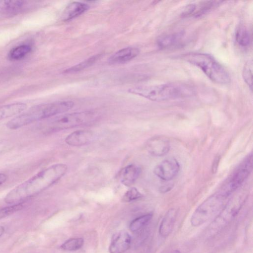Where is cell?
Here are the masks:
<instances>
[{
	"instance_id": "8fae6325",
	"label": "cell",
	"mask_w": 253,
	"mask_h": 253,
	"mask_svg": "<svg viewBox=\"0 0 253 253\" xmlns=\"http://www.w3.org/2000/svg\"><path fill=\"white\" fill-rule=\"evenodd\" d=\"M130 236L126 231H119L112 237L109 252L110 253H124L130 248Z\"/></svg>"
},
{
	"instance_id": "4316f807",
	"label": "cell",
	"mask_w": 253,
	"mask_h": 253,
	"mask_svg": "<svg viewBox=\"0 0 253 253\" xmlns=\"http://www.w3.org/2000/svg\"><path fill=\"white\" fill-rule=\"evenodd\" d=\"M142 195L135 187L129 188L122 198L124 202H130L141 198Z\"/></svg>"
},
{
	"instance_id": "ac0fdd59",
	"label": "cell",
	"mask_w": 253,
	"mask_h": 253,
	"mask_svg": "<svg viewBox=\"0 0 253 253\" xmlns=\"http://www.w3.org/2000/svg\"><path fill=\"white\" fill-rule=\"evenodd\" d=\"M26 1L23 0H0V13L5 15H14L25 8Z\"/></svg>"
},
{
	"instance_id": "d4e9b609",
	"label": "cell",
	"mask_w": 253,
	"mask_h": 253,
	"mask_svg": "<svg viewBox=\"0 0 253 253\" xmlns=\"http://www.w3.org/2000/svg\"><path fill=\"white\" fill-rule=\"evenodd\" d=\"M84 241L81 238H71L65 242L61 248L68 251H77L82 247Z\"/></svg>"
},
{
	"instance_id": "44dd1931",
	"label": "cell",
	"mask_w": 253,
	"mask_h": 253,
	"mask_svg": "<svg viewBox=\"0 0 253 253\" xmlns=\"http://www.w3.org/2000/svg\"><path fill=\"white\" fill-rule=\"evenodd\" d=\"M32 47L29 44H21L11 49L8 54V59L11 60H18L24 58L31 50Z\"/></svg>"
},
{
	"instance_id": "7402d4cb",
	"label": "cell",
	"mask_w": 253,
	"mask_h": 253,
	"mask_svg": "<svg viewBox=\"0 0 253 253\" xmlns=\"http://www.w3.org/2000/svg\"><path fill=\"white\" fill-rule=\"evenodd\" d=\"M101 54H98L90 57L81 63L68 68L64 71V73L66 74L74 73L84 70L92 65L101 56Z\"/></svg>"
},
{
	"instance_id": "3957f363",
	"label": "cell",
	"mask_w": 253,
	"mask_h": 253,
	"mask_svg": "<svg viewBox=\"0 0 253 253\" xmlns=\"http://www.w3.org/2000/svg\"><path fill=\"white\" fill-rule=\"evenodd\" d=\"M128 91L153 101H162L188 96L194 93L191 86L180 83L139 85L129 88Z\"/></svg>"
},
{
	"instance_id": "9c48e42d",
	"label": "cell",
	"mask_w": 253,
	"mask_h": 253,
	"mask_svg": "<svg viewBox=\"0 0 253 253\" xmlns=\"http://www.w3.org/2000/svg\"><path fill=\"white\" fill-rule=\"evenodd\" d=\"M179 169L178 161L171 158L165 159L158 164L154 169V173L160 179L168 181L174 178Z\"/></svg>"
},
{
	"instance_id": "f546056e",
	"label": "cell",
	"mask_w": 253,
	"mask_h": 253,
	"mask_svg": "<svg viewBox=\"0 0 253 253\" xmlns=\"http://www.w3.org/2000/svg\"><path fill=\"white\" fill-rule=\"evenodd\" d=\"M4 232V228L3 226H0V237L3 234Z\"/></svg>"
},
{
	"instance_id": "6da1fadb",
	"label": "cell",
	"mask_w": 253,
	"mask_h": 253,
	"mask_svg": "<svg viewBox=\"0 0 253 253\" xmlns=\"http://www.w3.org/2000/svg\"><path fill=\"white\" fill-rule=\"evenodd\" d=\"M67 169V166L61 163L45 168L11 190L5 197V202L18 204L37 195L58 181Z\"/></svg>"
},
{
	"instance_id": "2e32d148",
	"label": "cell",
	"mask_w": 253,
	"mask_h": 253,
	"mask_svg": "<svg viewBox=\"0 0 253 253\" xmlns=\"http://www.w3.org/2000/svg\"><path fill=\"white\" fill-rule=\"evenodd\" d=\"M89 7L86 3L73 1L68 4L64 9L62 19L65 21L72 20L82 14L89 8Z\"/></svg>"
},
{
	"instance_id": "7a4b0ae2",
	"label": "cell",
	"mask_w": 253,
	"mask_h": 253,
	"mask_svg": "<svg viewBox=\"0 0 253 253\" xmlns=\"http://www.w3.org/2000/svg\"><path fill=\"white\" fill-rule=\"evenodd\" d=\"M74 103L71 101H59L42 104L31 108L8 122L7 127L16 129L35 122L66 112L71 109Z\"/></svg>"
},
{
	"instance_id": "d6986e66",
	"label": "cell",
	"mask_w": 253,
	"mask_h": 253,
	"mask_svg": "<svg viewBox=\"0 0 253 253\" xmlns=\"http://www.w3.org/2000/svg\"><path fill=\"white\" fill-rule=\"evenodd\" d=\"M27 107L25 103L19 102L0 106V121L19 114Z\"/></svg>"
},
{
	"instance_id": "52a82bcc",
	"label": "cell",
	"mask_w": 253,
	"mask_h": 253,
	"mask_svg": "<svg viewBox=\"0 0 253 253\" xmlns=\"http://www.w3.org/2000/svg\"><path fill=\"white\" fill-rule=\"evenodd\" d=\"M97 117L96 114L91 111L66 114L50 121L47 129L49 132H55L84 126L95 121Z\"/></svg>"
},
{
	"instance_id": "e0dca14e",
	"label": "cell",
	"mask_w": 253,
	"mask_h": 253,
	"mask_svg": "<svg viewBox=\"0 0 253 253\" xmlns=\"http://www.w3.org/2000/svg\"><path fill=\"white\" fill-rule=\"evenodd\" d=\"M183 36V31L163 35L158 39L157 44L162 49L170 48L180 44Z\"/></svg>"
},
{
	"instance_id": "ffe728a7",
	"label": "cell",
	"mask_w": 253,
	"mask_h": 253,
	"mask_svg": "<svg viewBox=\"0 0 253 253\" xmlns=\"http://www.w3.org/2000/svg\"><path fill=\"white\" fill-rule=\"evenodd\" d=\"M222 1H201L198 7L195 5V10L192 16L198 17L206 14L212 9L218 6Z\"/></svg>"
},
{
	"instance_id": "cb8c5ba5",
	"label": "cell",
	"mask_w": 253,
	"mask_h": 253,
	"mask_svg": "<svg viewBox=\"0 0 253 253\" xmlns=\"http://www.w3.org/2000/svg\"><path fill=\"white\" fill-rule=\"evenodd\" d=\"M236 41L241 46H249L251 43V37L249 31L244 27L239 28L235 35Z\"/></svg>"
},
{
	"instance_id": "5b68a950",
	"label": "cell",
	"mask_w": 253,
	"mask_h": 253,
	"mask_svg": "<svg viewBox=\"0 0 253 253\" xmlns=\"http://www.w3.org/2000/svg\"><path fill=\"white\" fill-rule=\"evenodd\" d=\"M231 194L222 189L201 204L193 212L190 222L193 226L202 225L217 214L224 207Z\"/></svg>"
},
{
	"instance_id": "8992f818",
	"label": "cell",
	"mask_w": 253,
	"mask_h": 253,
	"mask_svg": "<svg viewBox=\"0 0 253 253\" xmlns=\"http://www.w3.org/2000/svg\"><path fill=\"white\" fill-rule=\"evenodd\" d=\"M246 198L245 194H238L229 199L208 227V235L214 236L228 225L239 212Z\"/></svg>"
},
{
	"instance_id": "9a60e30c",
	"label": "cell",
	"mask_w": 253,
	"mask_h": 253,
	"mask_svg": "<svg viewBox=\"0 0 253 253\" xmlns=\"http://www.w3.org/2000/svg\"><path fill=\"white\" fill-rule=\"evenodd\" d=\"M141 173V169L134 164L127 165L122 170L120 179L121 182L126 187L131 186Z\"/></svg>"
},
{
	"instance_id": "4fadbf2b",
	"label": "cell",
	"mask_w": 253,
	"mask_h": 253,
	"mask_svg": "<svg viewBox=\"0 0 253 253\" xmlns=\"http://www.w3.org/2000/svg\"><path fill=\"white\" fill-rule=\"evenodd\" d=\"M139 53V49L136 47L124 48L113 54L108 59V62L112 64L125 63L134 58Z\"/></svg>"
},
{
	"instance_id": "30bf717a",
	"label": "cell",
	"mask_w": 253,
	"mask_h": 253,
	"mask_svg": "<svg viewBox=\"0 0 253 253\" xmlns=\"http://www.w3.org/2000/svg\"><path fill=\"white\" fill-rule=\"evenodd\" d=\"M146 149L152 156L162 157L167 154L170 149V142L165 136H154L146 143Z\"/></svg>"
},
{
	"instance_id": "f1b7e54d",
	"label": "cell",
	"mask_w": 253,
	"mask_h": 253,
	"mask_svg": "<svg viewBox=\"0 0 253 253\" xmlns=\"http://www.w3.org/2000/svg\"><path fill=\"white\" fill-rule=\"evenodd\" d=\"M7 179V176L3 173H0V185L3 184Z\"/></svg>"
},
{
	"instance_id": "7c38bea8",
	"label": "cell",
	"mask_w": 253,
	"mask_h": 253,
	"mask_svg": "<svg viewBox=\"0 0 253 253\" xmlns=\"http://www.w3.org/2000/svg\"><path fill=\"white\" fill-rule=\"evenodd\" d=\"M93 135L91 131L87 130H78L69 134L65 139V142L71 146H81L90 143L93 140Z\"/></svg>"
},
{
	"instance_id": "603a6c76",
	"label": "cell",
	"mask_w": 253,
	"mask_h": 253,
	"mask_svg": "<svg viewBox=\"0 0 253 253\" xmlns=\"http://www.w3.org/2000/svg\"><path fill=\"white\" fill-rule=\"evenodd\" d=\"M153 214L147 213L133 220L129 224V229L133 232H137L144 227L151 220Z\"/></svg>"
},
{
	"instance_id": "277c9868",
	"label": "cell",
	"mask_w": 253,
	"mask_h": 253,
	"mask_svg": "<svg viewBox=\"0 0 253 253\" xmlns=\"http://www.w3.org/2000/svg\"><path fill=\"white\" fill-rule=\"evenodd\" d=\"M185 61L200 68L212 82L225 84L230 82V77L225 68L211 55L199 52L182 55Z\"/></svg>"
},
{
	"instance_id": "ba28073f",
	"label": "cell",
	"mask_w": 253,
	"mask_h": 253,
	"mask_svg": "<svg viewBox=\"0 0 253 253\" xmlns=\"http://www.w3.org/2000/svg\"><path fill=\"white\" fill-rule=\"evenodd\" d=\"M253 157L251 153L240 164L230 177L223 189L232 194L246 180L252 169Z\"/></svg>"
},
{
	"instance_id": "5bb4252c",
	"label": "cell",
	"mask_w": 253,
	"mask_h": 253,
	"mask_svg": "<svg viewBox=\"0 0 253 253\" xmlns=\"http://www.w3.org/2000/svg\"><path fill=\"white\" fill-rule=\"evenodd\" d=\"M177 210L171 208L164 216L159 227V234L163 238H166L171 232L177 215Z\"/></svg>"
},
{
	"instance_id": "83f0119b",
	"label": "cell",
	"mask_w": 253,
	"mask_h": 253,
	"mask_svg": "<svg viewBox=\"0 0 253 253\" xmlns=\"http://www.w3.org/2000/svg\"><path fill=\"white\" fill-rule=\"evenodd\" d=\"M23 205L20 203L0 209V219L21 210Z\"/></svg>"
},
{
	"instance_id": "484cf974",
	"label": "cell",
	"mask_w": 253,
	"mask_h": 253,
	"mask_svg": "<svg viewBox=\"0 0 253 253\" xmlns=\"http://www.w3.org/2000/svg\"><path fill=\"white\" fill-rule=\"evenodd\" d=\"M243 78L245 82L252 89L253 61L248 60L244 65L243 69Z\"/></svg>"
}]
</instances>
